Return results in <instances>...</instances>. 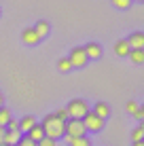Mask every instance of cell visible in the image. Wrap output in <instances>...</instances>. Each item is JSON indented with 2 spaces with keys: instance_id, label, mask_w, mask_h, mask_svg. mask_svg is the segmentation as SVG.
Segmentation results:
<instances>
[{
  "instance_id": "obj_1",
  "label": "cell",
  "mask_w": 144,
  "mask_h": 146,
  "mask_svg": "<svg viewBox=\"0 0 144 146\" xmlns=\"http://www.w3.org/2000/svg\"><path fill=\"white\" fill-rule=\"evenodd\" d=\"M42 131H44V138H51V140H57L64 138V123L62 121H57L53 114H47V117L42 119Z\"/></svg>"
},
{
  "instance_id": "obj_2",
  "label": "cell",
  "mask_w": 144,
  "mask_h": 146,
  "mask_svg": "<svg viewBox=\"0 0 144 146\" xmlns=\"http://www.w3.org/2000/svg\"><path fill=\"white\" fill-rule=\"evenodd\" d=\"M89 108L87 106V102L85 100H81V98H74L68 102V106H66V112H68V119H78V121H83V117L89 112Z\"/></svg>"
},
{
  "instance_id": "obj_3",
  "label": "cell",
  "mask_w": 144,
  "mask_h": 146,
  "mask_svg": "<svg viewBox=\"0 0 144 146\" xmlns=\"http://www.w3.org/2000/svg\"><path fill=\"white\" fill-rule=\"evenodd\" d=\"M83 135H87V129L83 125V121L68 119L64 123V138H83Z\"/></svg>"
},
{
  "instance_id": "obj_4",
  "label": "cell",
  "mask_w": 144,
  "mask_h": 146,
  "mask_svg": "<svg viewBox=\"0 0 144 146\" xmlns=\"http://www.w3.org/2000/svg\"><path fill=\"white\" fill-rule=\"evenodd\" d=\"M83 125H85V129L87 131H102V127H104V121L100 119V117H96V114L91 112V110H89V112L85 114V117H83Z\"/></svg>"
},
{
  "instance_id": "obj_5",
  "label": "cell",
  "mask_w": 144,
  "mask_h": 146,
  "mask_svg": "<svg viewBox=\"0 0 144 146\" xmlns=\"http://www.w3.org/2000/svg\"><path fill=\"white\" fill-rule=\"evenodd\" d=\"M68 62H70L72 68H83L89 59H87L85 51H83V47H74L72 51H70V55H68Z\"/></svg>"
},
{
  "instance_id": "obj_6",
  "label": "cell",
  "mask_w": 144,
  "mask_h": 146,
  "mask_svg": "<svg viewBox=\"0 0 144 146\" xmlns=\"http://www.w3.org/2000/svg\"><path fill=\"white\" fill-rule=\"evenodd\" d=\"M129 49H144V32H133L125 38Z\"/></svg>"
},
{
  "instance_id": "obj_7",
  "label": "cell",
  "mask_w": 144,
  "mask_h": 146,
  "mask_svg": "<svg viewBox=\"0 0 144 146\" xmlns=\"http://www.w3.org/2000/svg\"><path fill=\"white\" fill-rule=\"evenodd\" d=\"M83 51H85L87 59H98V57H102V47H100L98 42H87L85 47H83Z\"/></svg>"
},
{
  "instance_id": "obj_8",
  "label": "cell",
  "mask_w": 144,
  "mask_h": 146,
  "mask_svg": "<svg viewBox=\"0 0 144 146\" xmlns=\"http://www.w3.org/2000/svg\"><path fill=\"white\" fill-rule=\"evenodd\" d=\"M96 117H100L102 121H106V117H110V106H108L106 102H98L96 106H93V110H91Z\"/></svg>"
},
{
  "instance_id": "obj_9",
  "label": "cell",
  "mask_w": 144,
  "mask_h": 146,
  "mask_svg": "<svg viewBox=\"0 0 144 146\" xmlns=\"http://www.w3.org/2000/svg\"><path fill=\"white\" fill-rule=\"evenodd\" d=\"M34 32H36L38 38H47L49 32H51V26H49V21H44V19H40V21H36V26L32 28Z\"/></svg>"
},
{
  "instance_id": "obj_10",
  "label": "cell",
  "mask_w": 144,
  "mask_h": 146,
  "mask_svg": "<svg viewBox=\"0 0 144 146\" xmlns=\"http://www.w3.org/2000/svg\"><path fill=\"white\" fill-rule=\"evenodd\" d=\"M34 125H36V119H34L32 114H26V117L19 119V131H21V133H28Z\"/></svg>"
},
{
  "instance_id": "obj_11",
  "label": "cell",
  "mask_w": 144,
  "mask_h": 146,
  "mask_svg": "<svg viewBox=\"0 0 144 146\" xmlns=\"http://www.w3.org/2000/svg\"><path fill=\"white\" fill-rule=\"evenodd\" d=\"M21 40H23L26 44H38V42H40V38L36 36V32H34L32 28H26V30L21 32Z\"/></svg>"
},
{
  "instance_id": "obj_12",
  "label": "cell",
  "mask_w": 144,
  "mask_h": 146,
  "mask_svg": "<svg viewBox=\"0 0 144 146\" xmlns=\"http://www.w3.org/2000/svg\"><path fill=\"white\" fill-rule=\"evenodd\" d=\"M129 44H127V40L125 38H121V40H117L115 42V53L119 55V57H127V55H129Z\"/></svg>"
},
{
  "instance_id": "obj_13",
  "label": "cell",
  "mask_w": 144,
  "mask_h": 146,
  "mask_svg": "<svg viewBox=\"0 0 144 146\" xmlns=\"http://www.w3.org/2000/svg\"><path fill=\"white\" fill-rule=\"evenodd\" d=\"M26 135H28L30 140H34V142H38V140H42V138H44L42 125H40V123H36V125H34V127H32V129H30V131L26 133Z\"/></svg>"
},
{
  "instance_id": "obj_14",
  "label": "cell",
  "mask_w": 144,
  "mask_h": 146,
  "mask_svg": "<svg viewBox=\"0 0 144 146\" xmlns=\"http://www.w3.org/2000/svg\"><path fill=\"white\" fill-rule=\"evenodd\" d=\"M21 138V131H7L4 133V146H15Z\"/></svg>"
},
{
  "instance_id": "obj_15",
  "label": "cell",
  "mask_w": 144,
  "mask_h": 146,
  "mask_svg": "<svg viewBox=\"0 0 144 146\" xmlns=\"http://www.w3.org/2000/svg\"><path fill=\"white\" fill-rule=\"evenodd\" d=\"M68 146H91V140L87 138V135H83V138H66Z\"/></svg>"
},
{
  "instance_id": "obj_16",
  "label": "cell",
  "mask_w": 144,
  "mask_h": 146,
  "mask_svg": "<svg viewBox=\"0 0 144 146\" xmlns=\"http://www.w3.org/2000/svg\"><path fill=\"white\" fill-rule=\"evenodd\" d=\"M127 57H129L133 64H142L144 62V49H131Z\"/></svg>"
},
{
  "instance_id": "obj_17",
  "label": "cell",
  "mask_w": 144,
  "mask_h": 146,
  "mask_svg": "<svg viewBox=\"0 0 144 146\" xmlns=\"http://www.w3.org/2000/svg\"><path fill=\"white\" fill-rule=\"evenodd\" d=\"M11 119H13L11 117V110H9L7 106H2V108H0V127H4Z\"/></svg>"
},
{
  "instance_id": "obj_18",
  "label": "cell",
  "mask_w": 144,
  "mask_h": 146,
  "mask_svg": "<svg viewBox=\"0 0 144 146\" xmlns=\"http://www.w3.org/2000/svg\"><path fill=\"white\" fill-rule=\"evenodd\" d=\"M57 68L62 70V72H70V70H72L70 62H68V57H59V62H57Z\"/></svg>"
},
{
  "instance_id": "obj_19",
  "label": "cell",
  "mask_w": 144,
  "mask_h": 146,
  "mask_svg": "<svg viewBox=\"0 0 144 146\" xmlns=\"http://www.w3.org/2000/svg\"><path fill=\"white\" fill-rule=\"evenodd\" d=\"M53 117H55L57 121H62V123H66L68 121V112H66V108H57L55 112H53Z\"/></svg>"
},
{
  "instance_id": "obj_20",
  "label": "cell",
  "mask_w": 144,
  "mask_h": 146,
  "mask_svg": "<svg viewBox=\"0 0 144 146\" xmlns=\"http://www.w3.org/2000/svg\"><path fill=\"white\" fill-rule=\"evenodd\" d=\"M142 135H144V127L140 125V127H136V129H133L131 138H133V142H142Z\"/></svg>"
},
{
  "instance_id": "obj_21",
  "label": "cell",
  "mask_w": 144,
  "mask_h": 146,
  "mask_svg": "<svg viewBox=\"0 0 144 146\" xmlns=\"http://www.w3.org/2000/svg\"><path fill=\"white\" fill-rule=\"evenodd\" d=\"M15 146H36V142H34V140H30L28 135H21V138H19V142L15 144Z\"/></svg>"
},
{
  "instance_id": "obj_22",
  "label": "cell",
  "mask_w": 144,
  "mask_h": 146,
  "mask_svg": "<svg viewBox=\"0 0 144 146\" xmlns=\"http://www.w3.org/2000/svg\"><path fill=\"white\" fill-rule=\"evenodd\" d=\"M4 129L7 131H19V121H15V119H11L7 125H4Z\"/></svg>"
},
{
  "instance_id": "obj_23",
  "label": "cell",
  "mask_w": 144,
  "mask_h": 146,
  "mask_svg": "<svg viewBox=\"0 0 144 146\" xmlns=\"http://www.w3.org/2000/svg\"><path fill=\"white\" fill-rule=\"evenodd\" d=\"M112 4H115L117 9H129L131 7V0H112Z\"/></svg>"
},
{
  "instance_id": "obj_24",
  "label": "cell",
  "mask_w": 144,
  "mask_h": 146,
  "mask_svg": "<svg viewBox=\"0 0 144 146\" xmlns=\"http://www.w3.org/2000/svg\"><path fill=\"white\" fill-rule=\"evenodd\" d=\"M36 146H55V140H51V138H42V140H38Z\"/></svg>"
},
{
  "instance_id": "obj_25",
  "label": "cell",
  "mask_w": 144,
  "mask_h": 146,
  "mask_svg": "<svg viewBox=\"0 0 144 146\" xmlns=\"http://www.w3.org/2000/svg\"><path fill=\"white\" fill-rule=\"evenodd\" d=\"M138 108H140V106H138V102H133V100H129V102H127V112H131V114H133Z\"/></svg>"
},
{
  "instance_id": "obj_26",
  "label": "cell",
  "mask_w": 144,
  "mask_h": 146,
  "mask_svg": "<svg viewBox=\"0 0 144 146\" xmlns=\"http://www.w3.org/2000/svg\"><path fill=\"white\" fill-rule=\"evenodd\" d=\"M133 117H136L138 121H142V119H144V108H138L136 112H133Z\"/></svg>"
},
{
  "instance_id": "obj_27",
  "label": "cell",
  "mask_w": 144,
  "mask_h": 146,
  "mask_svg": "<svg viewBox=\"0 0 144 146\" xmlns=\"http://www.w3.org/2000/svg\"><path fill=\"white\" fill-rule=\"evenodd\" d=\"M4 133H7V129H4V127H0V146L4 144Z\"/></svg>"
},
{
  "instance_id": "obj_28",
  "label": "cell",
  "mask_w": 144,
  "mask_h": 146,
  "mask_svg": "<svg viewBox=\"0 0 144 146\" xmlns=\"http://www.w3.org/2000/svg\"><path fill=\"white\" fill-rule=\"evenodd\" d=\"M4 106V95H2V91H0V108Z\"/></svg>"
},
{
  "instance_id": "obj_29",
  "label": "cell",
  "mask_w": 144,
  "mask_h": 146,
  "mask_svg": "<svg viewBox=\"0 0 144 146\" xmlns=\"http://www.w3.org/2000/svg\"><path fill=\"white\" fill-rule=\"evenodd\" d=\"M133 146H144L142 142H133Z\"/></svg>"
},
{
  "instance_id": "obj_30",
  "label": "cell",
  "mask_w": 144,
  "mask_h": 146,
  "mask_svg": "<svg viewBox=\"0 0 144 146\" xmlns=\"http://www.w3.org/2000/svg\"><path fill=\"white\" fill-rule=\"evenodd\" d=\"M136 2H142V0H136Z\"/></svg>"
},
{
  "instance_id": "obj_31",
  "label": "cell",
  "mask_w": 144,
  "mask_h": 146,
  "mask_svg": "<svg viewBox=\"0 0 144 146\" xmlns=\"http://www.w3.org/2000/svg\"><path fill=\"white\" fill-rule=\"evenodd\" d=\"M2 146H4V144H2Z\"/></svg>"
}]
</instances>
